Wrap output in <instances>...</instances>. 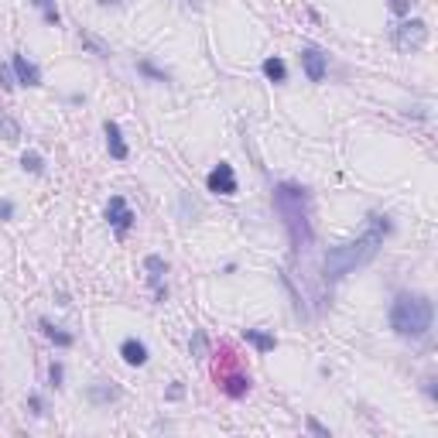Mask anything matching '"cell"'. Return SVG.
<instances>
[{"label": "cell", "mask_w": 438, "mask_h": 438, "mask_svg": "<svg viewBox=\"0 0 438 438\" xmlns=\"http://www.w3.org/2000/svg\"><path fill=\"white\" fill-rule=\"evenodd\" d=\"M390 233V219L387 216H370L366 219V230L356 236V240H346V243H339L333 247L329 254H326V278L329 281H342L346 274H353L356 267L363 264H370V260L377 257V250L384 247V236Z\"/></svg>", "instance_id": "1"}, {"label": "cell", "mask_w": 438, "mask_h": 438, "mask_svg": "<svg viewBox=\"0 0 438 438\" xmlns=\"http://www.w3.org/2000/svg\"><path fill=\"white\" fill-rule=\"evenodd\" d=\"M274 209L281 212L284 219V230L291 236V247H295V254L302 257V254H309L311 247V219H309V188H302V185H291V181H284L274 188Z\"/></svg>", "instance_id": "2"}, {"label": "cell", "mask_w": 438, "mask_h": 438, "mask_svg": "<svg viewBox=\"0 0 438 438\" xmlns=\"http://www.w3.org/2000/svg\"><path fill=\"white\" fill-rule=\"evenodd\" d=\"M432 298L428 295H397L390 305V329L401 339H425L432 333Z\"/></svg>", "instance_id": "3"}, {"label": "cell", "mask_w": 438, "mask_h": 438, "mask_svg": "<svg viewBox=\"0 0 438 438\" xmlns=\"http://www.w3.org/2000/svg\"><path fill=\"white\" fill-rule=\"evenodd\" d=\"M219 363H223V366H216V384L223 387V394L233 397V401L247 397V390H250V373H243V370L236 366V356H233L230 346L219 349Z\"/></svg>", "instance_id": "4"}, {"label": "cell", "mask_w": 438, "mask_h": 438, "mask_svg": "<svg viewBox=\"0 0 438 438\" xmlns=\"http://www.w3.org/2000/svg\"><path fill=\"white\" fill-rule=\"evenodd\" d=\"M394 45H397V49H401L404 55L421 52V49L428 45V25H425L421 18L401 21V25L394 27Z\"/></svg>", "instance_id": "5"}, {"label": "cell", "mask_w": 438, "mask_h": 438, "mask_svg": "<svg viewBox=\"0 0 438 438\" xmlns=\"http://www.w3.org/2000/svg\"><path fill=\"white\" fill-rule=\"evenodd\" d=\"M206 188L212 192V195H236V192H240V185H236V172H233L230 161H219V165L209 172Z\"/></svg>", "instance_id": "6"}, {"label": "cell", "mask_w": 438, "mask_h": 438, "mask_svg": "<svg viewBox=\"0 0 438 438\" xmlns=\"http://www.w3.org/2000/svg\"><path fill=\"white\" fill-rule=\"evenodd\" d=\"M134 219H137V216H134V209L127 206V199H124V195H110V202H106V223L124 236V233L134 226Z\"/></svg>", "instance_id": "7"}, {"label": "cell", "mask_w": 438, "mask_h": 438, "mask_svg": "<svg viewBox=\"0 0 438 438\" xmlns=\"http://www.w3.org/2000/svg\"><path fill=\"white\" fill-rule=\"evenodd\" d=\"M302 69H305V76H309V82H322L326 79V72H329V55L318 52V49H302Z\"/></svg>", "instance_id": "8"}, {"label": "cell", "mask_w": 438, "mask_h": 438, "mask_svg": "<svg viewBox=\"0 0 438 438\" xmlns=\"http://www.w3.org/2000/svg\"><path fill=\"white\" fill-rule=\"evenodd\" d=\"M144 271H148V284L155 288V298L157 302H165L168 298V288H165V274H168V264H165V257H157V254H148L144 257Z\"/></svg>", "instance_id": "9"}, {"label": "cell", "mask_w": 438, "mask_h": 438, "mask_svg": "<svg viewBox=\"0 0 438 438\" xmlns=\"http://www.w3.org/2000/svg\"><path fill=\"white\" fill-rule=\"evenodd\" d=\"M11 69H14V79H18L21 86H41V69H38L27 55H21V52L11 55Z\"/></svg>", "instance_id": "10"}, {"label": "cell", "mask_w": 438, "mask_h": 438, "mask_svg": "<svg viewBox=\"0 0 438 438\" xmlns=\"http://www.w3.org/2000/svg\"><path fill=\"white\" fill-rule=\"evenodd\" d=\"M103 134H106V148H110V157H117V161H127L130 148H127V141H124V134H120V127H117L113 120H106Z\"/></svg>", "instance_id": "11"}, {"label": "cell", "mask_w": 438, "mask_h": 438, "mask_svg": "<svg viewBox=\"0 0 438 438\" xmlns=\"http://www.w3.org/2000/svg\"><path fill=\"white\" fill-rule=\"evenodd\" d=\"M120 356H124L127 366H144V363H148V346H144L141 339H134V335H130V339L120 342Z\"/></svg>", "instance_id": "12"}, {"label": "cell", "mask_w": 438, "mask_h": 438, "mask_svg": "<svg viewBox=\"0 0 438 438\" xmlns=\"http://www.w3.org/2000/svg\"><path fill=\"white\" fill-rule=\"evenodd\" d=\"M243 339L257 349V353H271L278 346V335L274 333H264V329H243Z\"/></svg>", "instance_id": "13"}, {"label": "cell", "mask_w": 438, "mask_h": 438, "mask_svg": "<svg viewBox=\"0 0 438 438\" xmlns=\"http://www.w3.org/2000/svg\"><path fill=\"white\" fill-rule=\"evenodd\" d=\"M38 326H41V333H45V339H52L55 346H62V349H69V346H72V342H76V339H72V335H69V333H62V329H58V326H52V322H49V318H41V322H38Z\"/></svg>", "instance_id": "14"}, {"label": "cell", "mask_w": 438, "mask_h": 438, "mask_svg": "<svg viewBox=\"0 0 438 438\" xmlns=\"http://www.w3.org/2000/svg\"><path fill=\"white\" fill-rule=\"evenodd\" d=\"M117 397H120L117 387L103 384V380H100V384H89V401H93V404H110V401H117Z\"/></svg>", "instance_id": "15"}, {"label": "cell", "mask_w": 438, "mask_h": 438, "mask_svg": "<svg viewBox=\"0 0 438 438\" xmlns=\"http://www.w3.org/2000/svg\"><path fill=\"white\" fill-rule=\"evenodd\" d=\"M264 76L271 79V82H284L288 79V65H284V58H278V55H271V58H264Z\"/></svg>", "instance_id": "16"}, {"label": "cell", "mask_w": 438, "mask_h": 438, "mask_svg": "<svg viewBox=\"0 0 438 438\" xmlns=\"http://www.w3.org/2000/svg\"><path fill=\"white\" fill-rule=\"evenodd\" d=\"M0 137H4L7 144H14V141L21 137V127H18V120H14V117H7V113H0Z\"/></svg>", "instance_id": "17"}, {"label": "cell", "mask_w": 438, "mask_h": 438, "mask_svg": "<svg viewBox=\"0 0 438 438\" xmlns=\"http://www.w3.org/2000/svg\"><path fill=\"white\" fill-rule=\"evenodd\" d=\"M21 168L31 172V175H45V157L38 155V151H25L21 155Z\"/></svg>", "instance_id": "18"}, {"label": "cell", "mask_w": 438, "mask_h": 438, "mask_svg": "<svg viewBox=\"0 0 438 438\" xmlns=\"http://www.w3.org/2000/svg\"><path fill=\"white\" fill-rule=\"evenodd\" d=\"M137 72H144V76H148V79H155V82H168V72H161V69H155V65H151L148 58H141V62H137Z\"/></svg>", "instance_id": "19"}, {"label": "cell", "mask_w": 438, "mask_h": 438, "mask_svg": "<svg viewBox=\"0 0 438 438\" xmlns=\"http://www.w3.org/2000/svg\"><path fill=\"white\" fill-rule=\"evenodd\" d=\"M0 86H4L7 93H14V76H11V65H4V62H0Z\"/></svg>", "instance_id": "20"}, {"label": "cell", "mask_w": 438, "mask_h": 438, "mask_svg": "<svg viewBox=\"0 0 438 438\" xmlns=\"http://www.w3.org/2000/svg\"><path fill=\"white\" fill-rule=\"evenodd\" d=\"M387 7H390L397 18H404V14L411 11V0H387Z\"/></svg>", "instance_id": "21"}, {"label": "cell", "mask_w": 438, "mask_h": 438, "mask_svg": "<svg viewBox=\"0 0 438 438\" xmlns=\"http://www.w3.org/2000/svg\"><path fill=\"white\" fill-rule=\"evenodd\" d=\"M62 373H65L62 363H52V366H49V380H52V387H62Z\"/></svg>", "instance_id": "22"}, {"label": "cell", "mask_w": 438, "mask_h": 438, "mask_svg": "<svg viewBox=\"0 0 438 438\" xmlns=\"http://www.w3.org/2000/svg\"><path fill=\"white\" fill-rule=\"evenodd\" d=\"M27 408H31V414H38V418L45 414V404H41V397H38V394H31V397H27Z\"/></svg>", "instance_id": "23"}, {"label": "cell", "mask_w": 438, "mask_h": 438, "mask_svg": "<svg viewBox=\"0 0 438 438\" xmlns=\"http://www.w3.org/2000/svg\"><path fill=\"white\" fill-rule=\"evenodd\" d=\"M192 349H195V356L202 360V353H206V335L195 333V339H192Z\"/></svg>", "instance_id": "24"}, {"label": "cell", "mask_w": 438, "mask_h": 438, "mask_svg": "<svg viewBox=\"0 0 438 438\" xmlns=\"http://www.w3.org/2000/svg\"><path fill=\"white\" fill-rule=\"evenodd\" d=\"M0 219H14V202L11 199H0Z\"/></svg>", "instance_id": "25"}, {"label": "cell", "mask_w": 438, "mask_h": 438, "mask_svg": "<svg viewBox=\"0 0 438 438\" xmlns=\"http://www.w3.org/2000/svg\"><path fill=\"white\" fill-rule=\"evenodd\" d=\"M309 432H315V435H326V438H329V428H326V425H318L315 418H309Z\"/></svg>", "instance_id": "26"}, {"label": "cell", "mask_w": 438, "mask_h": 438, "mask_svg": "<svg viewBox=\"0 0 438 438\" xmlns=\"http://www.w3.org/2000/svg\"><path fill=\"white\" fill-rule=\"evenodd\" d=\"M181 394H185V387H181V384H175L172 390H168V401H179Z\"/></svg>", "instance_id": "27"}, {"label": "cell", "mask_w": 438, "mask_h": 438, "mask_svg": "<svg viewBox=\"0 0 438 438\" xmlns=\"http://www.w3.org/2000/svg\"><path fill=\"white\" fill-rule=\"evenodd\" d=\"M120 0H100V7H117Z\"/></svg>", "instance_id": "28"}, {"label": "cell", "mask_w": 438, "mask_h": 438, "mask_svg": "<svg viewBox=\"0 0 438 438\" xmlns=\"http://www.w3.org/2000/svg\"><path fill=\"white\" fill-rule=\"evenodd\" d=\"M179 4H192V0H179Z\"/></svg>", "instance_id": "29"}]
</instances>
